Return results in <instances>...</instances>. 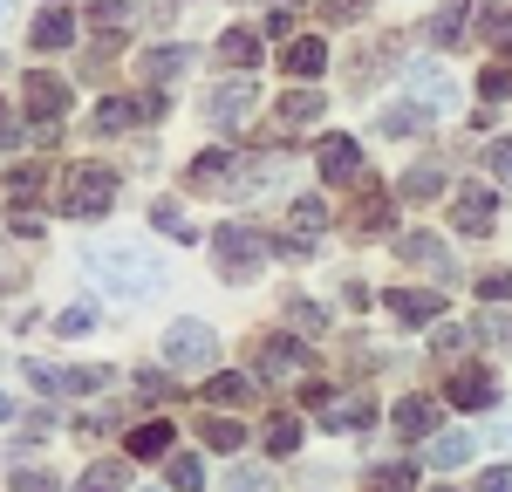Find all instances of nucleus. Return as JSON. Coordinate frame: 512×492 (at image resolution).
<instances>
[{
	"label": "nucleus",
	"mask_w": 512,
	"mask_h": 492,
	"mask_svg": "<svg viewBox=\"0 0 512 492\" xmlns=\"http://www.w3.org/2000/svg\"><path fill=\"white\" fill-rule=\"evenodd\" d=\"M89 274L110 281L123 301H137V294H151V287L164 281V267L144 253V246H89Z\"/></svg>",
	"instance_id": "obj_1"
},
{
	"label": "nucleus",
	"mask_w": 512,
	"mask_h": 492,
	"mask_svg": "<svg viewBox=\"0 0 512 492\" xmlns=\"http://www.w3.org/2000/svg\"><path fill=\"white\" fill-rule=\"evenodd\" d=\"M110 199H117V171H103V164H76L62 178V212L69 219H103Z\"/></svg>",
	"instance_id": "obj_2"
},
{
	"label": "nucleus",
	"mask_w": 512,
	"mask_h": 492,
	"mask_svg": "<svg viewBox=\"0 0 512 492\" xmlns=\"http://www.w3.org/2000/svg\"><path fill=\"white\" fill-rule=\"evenodd\" d=\"M212 253H219V274H226V281H253V274L267 267V240H260L253 226H219V233H212Z\"/></svg>",
	"instance_id": "obj_3"
},
{
	"label": "nucleus",
	"mask_w": 512,
	"mask_h": 492,
	"mask_svg": "<svg viewBox=\"0 0 512 492\" xmlns=\"http://www.w3.org/2000/svg\"><path fill=\"white\" fill-rule=\"evenodd\" d=\"M212 356H219V335L205 322H171L164 328V363L171 369H212Z\"/></svg>",
	"instance_id": "obj_4"
},
{
	"label": "nucleus",
	"mask_w": 512,
	"mask_h": 492,
	"mask_svg": "<svg viewBox=\"0 0 512 492\" xmlns=\"http://www.w3.org/2000/svg\"><path fill=\"white\" fill-rule=\"evenodd\" d=\"M28 383H41V390H55V397H89V390H103L110 383V369H62V363H35L28 356Z\"/></svg>",
	"instance_id": "obj_5"
},
{
	"label": "nucleus",
	"mask_w": 512,
	"mask_h": 492,
	"mask_svg": "<svg viewBox=\"0 0 512 492\" xmlns=\"http://www.w3.org/2000/svg\"><path fill=\"white\" fill-rule=\"evenodd\" d=\"M205 110H212L219 130H239V123H253V110H260V89H253V82H219V89L205 96Z\"/></svg>",
	"instance_id": "obj_6"
},
{
	"label": "nucleus",
	"mask_w": 512,
	"mask_h": 492,
	"mask_svg": "<svg viewBox=\"0 0 512 492\" xmlns=\"http://www.w3.org/2000/svg\"><path fill=\"white\" fill-rule=\"evenodd\" d=\"M21 103H28L41 123H62V110H69V82L48 76V69H35V76L21 82Z\"/></svg>",
	"instance_id": "obj_7"
},
{
	"label": "nucleus",
	"mask_w": 512,
	"mask_h": 492,
	"mask_svg": "<svg viewBox=\"0 0 512 492\" xmlns=\"http://www.w3.org/2000/svg\"><path fill=\"white\" fill-rule=\"evenodd\" d=\"M451 404H458V410H492V404H499L492 369H485V363H465L458 376H451Z\"/></svg>",
	"instance_id": "obj_8"
},
{
	"label": "nucleus",
	"mask_w": 512,
	"mask_h": 492,
	"mask_svg": "<svg viewBox=\"0 0 512 492\" xmlns=\"http://www.w3.org/2000/svg\"><path fill=\"white\" fill-rule=\"evenodd\" d=\"M315 164H321V178L349 185V178H362V144H355V137H321V144H315Z\"/></svg>",
	"instance_id": "obj_9"
},
{
	"label": "nucleus",
	"mask_w": 512,
	"mask_h": 492,
	"mask_svg": "<svg viewBox=\"0 0 512 492\" xmlns=\"http://www.w3.org/2000/svg\"><path fill=\"white\" fill-rule=\"evenodd\" d=\"M396 260H403V267H424V274H451V253H444V240H437V233H424V226L396 240Z\"/></svg>",
	"instance_id": "obj_10"
},
{
	"label": "nucleus",
	"mask_w": 512,
	"mask_h": 492,
	"mask_svg": "<svg viewBox=\"0 0 512 492\" xmlns=\"http://www.w3.org/2000/svg\"><path fill=\"white\" fill-rule=\"evenodd\" d=\"M492 212H499V205H492V192L465 185V192H458V212H451V226H458L465 240H485V233H492Z\"/></svg>",
	"instance_id": "obj_11"
},
{
	"label": "nucleus",
	"mask_w": 512,
	"mask_h": 492,
	"mask_svg": "<svg viewBox=\"0 0 512 492\" xmlns=\"http://www.w3.org/2000/svg\"><path fill=\"white\" fill-rule=\"evenodd\" d=\"M315 417L328 431H369V424H376V404H369V397H328Z\"/></svg>",
	"instance_id": "obj_12"
},
{
	"label": "nucleus",
	"mask_w": 512,
	"mask_h": 492,
	"mask_svg": "<svg viewBox=\"0 0 512 492\" xmlns=\"http://www.w3.org/2000/svg\"><path fill=\"white\" fill-rule=\"evenodd\" d=\"M410 96H417V103H431V110H458L451 76H444V69H431V62H417V69H410Z\"/></svg>",
	"instance_id": "obj_13"
},
{
	"label": "nucleus",
	"mask_w": 512,
	"mask_h": 492,
	"mask_svg": "<svg viewBox=\"0 0 512 492\" xmlns=\"http://www.w3.org/2000/svg\"><path fill=\"white\" fill-rule=\"evenodd\" d=\"M390 315L396 322H437V315H444V294H431V287H396Z\"/></svg>",
	"instance_id": "obj_14"
},
{
	"label": "nucleus",
	"mask_w": 512,
	"mask_h": 492,
	"mask_svg": "<svg viewBox=\"0 0 512 492\" xmlns=\"http://www.w3.org/2000/svg\"><path fill=\"white\" fill-rule=\"evenodd\" d=\"M287 76H301V82H315L321 69H328V48H321V35H301V41H287V62H280Z\"/></svg>",
	"instance_id": "obj_15"
},
{
	"label": "nucleus",
	"mask_w": 512,
	"mask_h": 492,
	"mask_svg": "<svg viewBox=\"0 0 512 492\" xmlns=\"http://www.w3.org/2000/svg\"><path fill=\"white\" fill-rule=\"evenodd\" d=\"M226 171H233V158H226V151H198L192 171H185V185H192V192H226V185H233Z\"/></svg>",
	"instance_id": "obj_16"
},
{
	"label": "nucleus",
	"mask_w": 512,
	"mask_h": 492,
	"mask_svg": "<svg viewBox=\"0 0 512 492\" xmlns=\"http://www.w3.org/2000/svg\"><path fill=\"white\" fill-rule=\"evenodd\" d=\"M171 445H178V438H171V424H164V417H151V424H137V431H130V458H137V465L171 458Z\"/></svg>",
	"instance_id": "obj_17"
},
{
	"label": "nucleus",
	"mask_w": 512,
	"mask_h": 492,
	"mask_svg": "<svg viewBox=\"0 0 512 492\" xmlns=\"http://www.w3.org/2000/svg\"><path fill=\"white\" fill-rule=\"evenodd\" d=\"M396 431L403 438H437V404L431 397H403L396 404Z\"/></svg>",
	"instance_id": "obj_18"
},
{
	"label": "nucleus",
	"mask_w": 512,
	"mask_h": 492,
	"mask_svg": "<svg viewBox=\"0 0 512 492\" xmlns=\"http://www.w3.org/2000/svg\"><path fill=\"white\" fill-rule=\"evenodd\" d=\"M219 62L226 69H260V35L253 28H226L219 35Z\"/></svg>",
	"instance_id": "obj_19"
},
{
	"label": "nucleus",
	"mask_w": 512,
	"mask_h": 492,
	"mask_svg": "<svg viewBox=\"0 0 512 492\" xmlns=\"http://www.w3.org/2000/svg\"><path fill=\"white\" fill-rule=\"evenodd\" d=\"M28 41H35V48H69V41H76V14H69V7H48Z\"/></svg>",
	"instance_id": "obj_20"
},
{
	"label": "nucleus",
	"mask_w": 512,
	"mask_h": 492,
	"mask_svg": "<svg viewBox=\"0 0 512 492\" xmlns=\"http://www.w3.org/2000/svg\"><path fill=\"white\" fill-rule=\"evenodd\" d=\"M383 130H390V137H417V130H431V103H417V96H410V103H390V110H383Z\"/></svg>",
	"instance_id": "obj_21"
},
{
	"label": "nucleus",
	"mask_w": 512,
	"mask_h": 492,
	"mask_svg": "<svg viewBox=\"0 0 512 492\" xmlns=\"http://www.w3.org/2000/svg\"><path fill=\"white\" fill-rule=\"evenodd\" d=\"M123 486H130V465H123V458H96L76 479V492H123Z\"/></svg>",
	"instance_id": "obj_22"
},
{
	"label": "nucleus",
	"mask_w": 512,
	"mask_h": 492,
	"mask_svg": "<svg viewBox=\"0 0 512 492\" xmlns=\"http://www.w3.org/2000/svg\"><path fill=\"white\" fill-rule=\"evenodd\" d=\"M349 226L362 233V240H369V233H383V226H390V199H383V192H362L355 212H349Z\"/></svg>",
	"instance_id": "obj_23"
},
{
	"label": "nucleus",
	"mask_w": 512,
	"mask_h": 492,
	"mask_svg": "<svg viewBox=\"0 0 512 492\" xmlns=\"http://www.w3.org/2000/svg\"><path fill=\"white\" fill-rule=\"evenodd\" d=\"M465 21H472V0H451L444 14H431V28H424V35H431L437 48H451V41L465 35Z\"/></svg>",
	"instance_id": "obj_24"
},
{
	"label": "nucleus",
	"mask_w": 512,
	"mask_h": 492,
	"mask_svg": "<svg viewBox=\"0 0 512 492\" xmlns=\"http://www.w3.org/2000/svg\"><path fill=\"white\" fill-rule=\"evenodd\" d=\"M89 21L103 28V41H123V35H130V21H137V14H130V0H96V7H89Z\"/></svg>",
	"instance_id": "obj_25"
},
{
	"label": "nucleus",
	"mask_w": 512,
	"mask_h": 492,
	"mask_svg": "<svg viewBox=\"0 0 512 492\" xmlns=\"http://www.w3.org/2000/svg\"><path fill=\"white\" fill-rule=\"evenodd\" d=\"M472 458V431H437L431 438V465L437 472H451V465H465Z\"/></svg>",
	"instance_id": "obj_26"
},
{
	"label": "nucleus",
	"mask_w": 512,
	"mask_h": 492,
	"mask_svg": "<svg viewBox=\"0 0 512 492\" xmlns=\"http://www.w3.org/2000/svg\"><path fill=\"white\" fill-rule=\"evenodd\" d=\"M205 404H246L253 397V383L246 376H233V369H219V376H205V390H198Z\"/></svg>",
	"instance_id": "obj_27"
},
{
	"label": "nucleus",
	"mask_w": 512,
	"mask_h": 492,
	"mask_svg": "<svg viewBox=\"0 0 512 492\" xmlns=\"http://www.w3.org/2000/svg\"><path fill=\"white\" fill-rule=\"evenodd\" d=\"M260 369H267V376H287V369H301V342H294V335H274V342L260 349Z\"/></svg>",
	"instance_id": "obj_28"
},
{
	"label": "nucleus",
	"mask_w": 512,
	"mask_h": 492,
	"mask_svg": "<svg viewBox=\"0 0 512 492\" xmlns=\"http://www.w3.org/2000/svg\"><path fill=\"white\" fill-rule=\"evenodd\" d=\"M437 192H444V171H431V164L424 171H403V185H396V199H410V205L437 199Z\"/></svg>",
	"instance_id": "obj_29"
},
{
	"label": "nucleus",
	"mask_w": 512,
	"mask_h": 492,
	"mask_svg": "<svg viewBox=\"0 0 512 492\" xmlns=\"http://www.w3.org/2000/svg\"><path fill=\"white\" fill-rule=\"evenodd\" d=\"M185 62H198L192 48H151V55H144V76H151V82H171Z\"/></svg>",
	"instance_id": "obj_30"
},
{
	"label": "nucleus",
	"mask_w": 512,
	"mask_h": 492,
	"mask_svg": "<svg viewBox=\"0 0 512 492\" xmlns=\"http://www.w3.org/2000/svg\"><path fill=\"white\" fill-rule=\"evenodd\" d=\"M362 486L369 492H417V465H376Z\"/></svg>",
	"instance_id": "obj_31"
},
{
	"label": "nucleus",
	"mask_w": 512,
	"mask_h": 492,
	"mask_svg": "<svg viewBox=\"0 0 512 492\" xmlns=\"http://www.w3.org/2000/svg\"><path fill=\"white\" fill-rule=\"evenodd\" d=\"M267 451H274V458H287V451H301V424H294L287 410H280V417H267Z\"/></svg>",
	"instance_id": "obj_32"
},
{
	"label": "nucleus",
	"mask_w": 512,
	"mask_h": 492,
	"mask_svg": "<svg viewBox=\"0 0 512 492\" xmlns=\"http://www.w3.org/2000/svg\"><path fill=\"white\" fill-rule=\"evenodd\" d=\"M198 431H205V445H212V451H239V445H246V431H239L233 417H205Z\"/></svg>",
	"instance_id": "obj_33"
},
{
	"label": "nucleus",
	"mask_w": 512,
	"mask_h": 492,
	"mask_svg": "<svg viewBox=\"0 0 512 492\" xmlns=\"http://www.w3.org/2000/svg\"><path fill=\"white\" fill-rule=\"evenodd\" d=\"M321 110H328V103H321V89H294V96L280 103V117H287V123H315Z\"/></svg>",
	"instance_id": "obj_34"
},
{
	"label": "nucleus",
	"mask_w": 512,
	"mask_h": 492,
	"mask_svg": "<svg viewBox=\"0 0 512 492\" xmlns=\"http://www.w3.org/2000/svg\"><path fill=\"white\" fill-rule=\"evenodd\" d=\"M137 117H144V103H123V96H110V103L96 110V130H130Z\"/></svg>",
	"instance_id": "obj_35"
},
{
	"label": "nucleus",
	"mask_w": 512,
	"mask_h": 492,
	"mask_svg": "<svg viewBox=\"0 0 512 492\" xmlns=\"http://www.w3.org/2000/svg\"><path fill=\"white\" fill-rule=\"evenodd\" d=\"M171 486H178V492H198V486H205V465H198L192 451H178V458H171Z\"/></svg>",
	"instance_id": "obj_36"
},
{
	"label": "nucleus",
	"mask_w": 512,
	"mask_h": 492,
	"mask_svg": "<svg viewBox=\"0 0 512 492\" xmlns=\"http://www.w3.org/2000/svg\"><path fill=\"white\" fill-rule=\"evenodd\" d=\"M478 335L499 342V349H512V315H506V308H485V315H478Z\"/></svg>",
	"instance_id": "obj_37"
},
{
	"label": "nucleus",
	"mask_w": 512,
	"mask_h": 492,
	"mask_svg": "<svg viewBox=\"0 0 512 492\" xmlns=\"http://www.w3.org/2000/svg\"><path fill=\"white\" fill-rule=\"evenodd\" d=\"M294 226H301V240L321 233V226H328V205H321V199H294Z\"/></svg>",
	"instance_id": "obj_38"
},
{
	"label": "nucleus",
	"mask_w": 512,
	"mask_h": 492,
	"mask_svg": "<svg viewBox=\"0 0 512 492\" xmlns=\"http://www.w3.org/2000/svg\"><path fill=\"white\" fill-rule=\"evenodd\" d=\"M62 335H89V328H96V301H76V308H62Z\"/></svg>",
	"instance_id": "obj_39"
},
{
	"label": "nucleus",
	"mask_w": 512,
	"mask_h": 492,
	"mask_svg": "<svg viewBox=\"0 0 512 492\" xmlns=\"http://www.w3.org/2000/svg\"><path fill=\"white\" fill-rule=\"evenodd\" d=\"M7 185H14V199H35L41 185H48V164H21V171H14Z\"/></svg>",
	"instance_id": "obj_40"
},
{
	"label": "nucleus",
	"mask_w": 512,
	"mask_h": 492,
	"mask_svg": "<svg viewBox=\"0 0 512 492\" xmlns=\"http://www.w3.org/2000/svg\"><path fill=\"white\" fill-rule=\"evenodd\" d=\"M362 14H369V0H321V21H335V28L342 21H362Z\"/></svg>",
	"instance_id": "obj_41"
},
{
	"label": "nucleus",
	"mask_w": 512,
	"mask_h": 492,
	"mask_svg": "<svg viewBox=\"0 0 512 492\" xmlns=\"http://www.w3.org/2000/svg\"><path fill=\"white\" fill-rule=\"evenodd\" d=\"M151 219H158V226L171 233V240H192V233H198V226H185V219H178V205H158Z\"/></svg>",
	"instance_id": "obj_42"
},
{
	"label": "nucleus",
	"mask_w": 512,
	"mask_h": 492,
	"mask_svg": "<svg viewBox=\"0 0 512 492\" xmlns=\"http://www.w3.org/2000/svg\"><path fill=\"white\" fill-rule=\"evenodd\" d=\"M472 492H512V465H492V472H478Z\"/></svg>",
	"instance_id": "obj_43"
},
{
	"label": "nucleus",
	"mask_w": 512,
	"mask_h": 492,
	"mask_svg": "<svg viewBox=\"0 0 512 492\" xmlns=\"http://www.w3.org/2000/svg\"><path fill=\"white\" fill-rule=\"evenodd\" d=\"M485 171H499V178H512V144L499 137V144H485Z\"/></svg>",
	"instance_id": "obj_44"
},
{
	"label": "nucleus",
	"mask_w": 512,
	"mask_h": 492,
	"mask_svg": "<svg viewBox=\"0 0 512 492\" xmlns=\"http://www.w3.org/2000/svg\"><path fill=\"white\" fill-rule=\"evenodd\" d=\"M233 492H274V479H267V472H246V465H233Z\"/></svg>",
	"instance_id": "obj_45"
},
{
	"label": "nucleus",
	"mask_w": 512,
	"mask_h": 492,
	"mask_svg": "<svg viewBox=\"0 0 512 492\" xmlns=\"http://www.w3.org/2000/svg\"><path fill=\"white\" fill-rule=\"evenodd\" d=\"M287 315H294L301 328H328V315H321L315 301H287Z\"/></svg>",
	"instance_id": "obj_46"
},
{
	"label": "nucleus",
	"mask_w": 512,
	"mask_h": 492,
	"mask_svg": "<svg viewBox=\"0 0 512 492\" xmlns=\"http://www.w3.org/2000/svg\"><path fill=\"white\" fill-rule=\"evenodd\" d=\"M478 294H485V301H512V274H485Z\"/></svg>",
	"instance_id": "obj_47"
},
{
	"label": "nucleus",
	"mask_w": 512,
	"mask_h": 492,
	"mask_svg": "<svg viewBox=\"0 0 512 492\" xmlns=\"http://www.w3.org/2000/svg\"><path fill=\"white\" fill-rule=\"evenodd\" d=\"M14 492H55L48 472H14Z\"/></svg>",
	"instance_id": "obj_48"
},
{
	"label": "nucleus",
	"mask_w": 512,
	"mask_h": 492,
	"mask_svg": "<svg viewBox=\"0 0 512 492\" xmlns=\"http://www.w3.org/2000/svg\"><path fill=\"white\" fill-rule=\"evenodd\" d=\"M465 335H472V328H451V322H444V328H437V335H431V342H437V349H444V356H451V349H465Z\"/></svg>",
	"instance_id": "obj_49"
},
{
	"label": "nucleus",
	"mask_w": 512,
	"mask_h": 492,
	"mask_svg": "<svg viewBox=\"0 0 512 492\" xmlns=\"http://www.w3.org/2000/svg\"><path fill=\"white\" fill-rule=\"evenodd\" d=\"M7 226H14V233H28V240H35V233H41V219H35V212H28V205H14V219H7Z\"/></svg>",
	"instance_id": "obj_50"
},
{
	"label": "nucleus",
	"mask_w": 512,
	"mask_h": 492,
	"mask_svg": "<svg viewBox=\"0 0 512 492\" xmlns=\"http://www.w3.org/2000/svg\"><path fill=\"white\" fill-rule=\"evenodd\" d=\"M7 144H21V123H14V110L0 103V151H7Z\"/></svg>",
	"instance_id": "obj_51"
},
{
	"label": "nucleus",
	"mask_w": 512,
	"mask_h": 492,
	"mask_svg": "<svg viewBox=\"0 0 512 492\" xmlns=\"http://www.w3.org/2000/svg\"><path fill=\"white\" fill-rule=\"evenodd\" d=\"M499 445H512V417H499Z\"/></svg>",
	"instance_id": "obj_52"
},
{
	"label": "nucleus",
	"mask_w": 512,
	"mask_h": 492,
	"mask_svg": "<svg viewBox=\"0 0 512 492\" xmlns=\"http://www.w3.org/2000/svg\"><path fill=\"white\" fill-rule=\"evenodd\" d=\"M7 410H14V404H7V390H0V417H7Z\"/></svg>",
	"instance_id": "obj_53"
},
{
	"label": "nucleus",
	"mask_w": 512,
	"mask_h": 492,
	"mask_svg": "<svg viewBox=\"0 0 512 492\" xmlns=\"http://www.w3.org/2000/svg\"><path fill=\"white\" fill-rule=\"evenodd\" d=\"M0 14H7V0H0Z\"/></svg>",
	"instance_id": "obj_54"
}]
</instances>
